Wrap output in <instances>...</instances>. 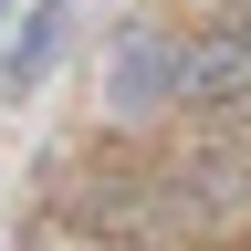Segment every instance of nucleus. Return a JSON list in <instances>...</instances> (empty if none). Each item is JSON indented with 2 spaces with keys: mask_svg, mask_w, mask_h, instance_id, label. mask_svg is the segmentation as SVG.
<instances>
[{
  "mask_svg": "<svg viewBox=\"0 0 251 251\" xmlns=\"http://www.w3.org/2000/svg\"><path fill=\"white\" fill-rule=\"evenodd\" d=\"M178 105H199V115L251 105V0H241L230 21H209V31L178 42Z\"/></svg>",
  "mask_w": 251,
  "mask_h": 251,
  "instance_id": "1",
  "label": "nucleus"
},
{
  "mask_svg": "<svg viewBox=\"0 0 251 251\" xmlns=\"http://www.w3.org/2000/svg\"><path fill=\"white\" fill-rule=\"evenodd\" d=\"M105 105H115V115L178 105V42H168V31H126V42L105 52Z\"/></svg>",
  "mask_w": 251,
  "mask_h": 251,
  "instance_id": "2",
  "label": "nucleus"
},
{
  "mask_svg": "<svg viewBox=\"0 0 251 251\" xmlns=\"http://www.w3.org/2000/svg\"><path fill=\"white\" fill-rule=\"evenodd\" d=\"M0 21H11V0H0Z\"/></svg>",
  "mask_w": 251,
  "mask_h": 251,
  "instance_id": "4",
  "label": "nucleus"
},
{
  "mask_svg": "<svg viewBox=\"0 0 251 251\" xmlns=\"http://www.w3.org/2000/svg\"><path fill=\"white\" fill-rule=\"evenodd\" d=\"M63 31H74V0H31V11L11 21V52H0V94H11V105L63 63Z\"/></svg>",
  "mask_w": 251,
  "mask_h": 251,
  "instance_id": "3",
  "label": "nucleus"
}]
</instances>
